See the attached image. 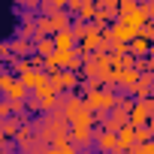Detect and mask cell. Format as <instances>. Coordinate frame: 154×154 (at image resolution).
Here are the masks:
<instances>
[{"instance_id": "obj_1", "label": "cell", "mask_w": 154, "mask_h": 154, "mask_svg": "<svg viewBox=\"0 0 154 154\" xmlns=\"http://www.w3.org/2000/svg\"><path fill=\"white\" fill-rule=\"evenodd\" d=\"M91 121H94V112H85V115H79L72 124H69V142L75 145V148H88L91 142H94V130H91Z\"/></svg>"}, {"instance_id": "obj_2", "label": "cell", "mask_w": 154, "mask_h": 154, "mask_svg": "<svg viewBox=\"0 0 154 154\" xmlns=\"http://www.w3.org/2000/svg\"><path fill=\"white\" fill-rule=\"evenodd\" d=\"M85 106H88V112H94V115H100V112H112V109L118 106V97H115L112 88H97V91L85 94Z\"/></svg>"}, {"instance_id": "obj_3", "label": "cell", "mask_w": 154, "mask_h": 154, "mask_svg": "<svg viewBox=\"0 0 154 154\" xmlns=\"http://www.w3.org/2000/svg\"><path fill=\"white\" fill-rule=\"evenodd\" d=\"M118 21H124L130 27H139V33H142V27L148 24V15H145L142 3H136V0H124V3L118 6Z\"/></svg>"}, {"instance_id": "obj_4", "label": "cell", "mask_w": 154, "mask_h": 154, "mask_svg": "<svg viewBox=\"0 0 154 154\" xmlns=\"http://www.w3.org/2000/svg\"><path fill=\"white\" fill-rule=\"evenodd\" d=\"M88 112V106H85V97H75V94H66L63 100H60V106H57V115L66 121V124H72L79 115H85Z\"/></svg>"}, {"instance_id": "obj_5", "label": "cell", "mask_w": 154, "mask_h": 154, "mask_svg": "<svg viewBox=\"0 0 154 154\" xmlns=\"http://www.w3.org/2000/svg\"><path fill=\"white\" fill-rule=\"evenodd\" d=\"M48 82H51V88L63 97V91H72L75 85H79V75H75V72H66V69H51V72H48Z\"/></svg>"}, {"instance_id": "obj_6", "label": "cell", "mask_w": 154, "mask_h": 154, "mask_svg": "<svg viewBox=\"0 0 154 154\" xmlns=\"http://www.w3.org/2000/svg\"><path fill=\"white\" fill-rule=\"evenodd\" d=\"M151 118H154V100H136L130 112V127H148Z\"/></svg>"}, {"instance_id": "obj_7", "label": "cell", "mask_w": 154, "mask_h": 154, "mask_svg": "<svg viewBox=\"0 0 154 154\" xmlns=\"http://www.w3.org/2000/svg\"><path fill=\"white\" fill-rule=\"evenodd\" d=\"M18 82H21L27 91H33V94H36L39 88H45V85H48V72H42V69H33V66H30L27 72H21V75H18Z\"/></svg>"}, {"instance_id": "obj_8", "label": "cell", "mask_w": 154, "mask_h": 154, "mask_svg": "<svg viewBox=\"0 0 154 154\" xmlns=\"http://www.w3.org/2000/svg\"><path fill=\"white\" fill-rule=\"evenodd\" d=\"M94 145H97V151H103V154H121V151H118V136L109 133V130L94 133Z\"/></svg>"}, {"instance_id": "obj_9", "label": "cell", "mask_w": 154, "mask_h": 154, "mask_svg": "<svg viewBox=\"0 0 154 154\" xmlns=\"http://www.w3.org/2000/svg\"><path fill=\"white\" fill-rule=\"evenodd\" d=\"M21 121H24V118H15V115L0 121V142H6L9 136L15 139V136H18V130H21Z\"/></svg>"}, {"instance_id": "obj_10", "label": "cell", "mask_w": 154, "mask_h": 154, "mask_svg": "<svg viewBox=\"0 0 154 154\" xmlns=\"http://www.w3.org/2000/svg\"><path fill=\"white\" fill-rule=\"evenodd\" d=\"M51 39H54V48H57V51H75V36H72V30H57Z\"/></svg>"}, {"instance_id": "obj_11", "label": "cell", "mask_w": 154, "mask_h": 154, "mask_svg": "<svg viewBox=\"0 0 154 154\" xmlns=\"http://www.w3.org/2000/svg\"><path fill=\"white\" fill-rule=\"evenodd\" d=\"M33 48H36V54H39L42 60H45V57H51V54L57 51V48H54V39H51V36H36V39H33Z\"/></svg>"}, {"instance_id": "obj_12", "label": "cell", "mask_w": 154, "mask_h": 154, "mask_svg": "<svg viewBox=\"0 0 154 154\" xmlns=\"http://www.w3.org/2000/svg\"><path fill=\"white\" fill-rule=\"evenodd\" d=\"M127 51H130V54H133V57L139 60V57L151 54V42H148V39H142V36H136V39H133V42L127 45Z\"/></svg>"}, {"instance_id": "obj_13", "label": "cell", "mask_w": 154, "mask_h": 154, "mask_svg": "<svg viewBox=\"0 0 154 154\" xmlns=\"http://www.w3.org/2000/svg\"><path fill=\"white\" fill-rule=\"evenodd\" d=\"M9 45H12V57H24V54H33V51H36V48H33V42H27V39H21V36H18V39H12Z\"/></svg>"}, {"instance_id": "obj_14", "label": "cell", "mask_w": 154, "mask_h": 154, "mask_svg": "<svg viewBox=\"0 0 154 154\" xmlns=\"http://www.w3.org/2000/svg\"><path fill=\"white\" fill-rule=\"evenodd\" d=\"M48 33L54 36V33H57V27L51 24V18H48V15H36V36H48Z\"/></svg>"}, {"instance_id": "obj_15", "label": "cell", "mask_w": 154, "mask_h": 154, "mask_svg": "<svg viewBox=\"0 0 154 154\" xmlns=\"http://www.w3.org/2000/svg\"><path fill=\"white\" fill-rule=\"evenodd\" d=\"M15 82H18V79H15L12 72H0V94L6 97V94H9L12 88H15Z\"/></svg>"}, {"instance_id": "obj_16", "label": "cell", "mask_w": 154, "mask_h": 154, "mask_svg": "<svg viewBox=\"0 0 154 154\" xmlns=\"http://www.w3.org/2000/svg\"><path fill=\"white\" fill-rule=\"evenodd\" d=\"M15 112H12V103L9 100H0V121H3V118H12Z\"/></svg>"}, {"instance_id": "obj_17", "label": "cell", "mask_w": 154, "mask_h": 154, "mask_svg": "<svg viewBox=\"0 0 154 154\" xmlns=\"http://www.w3.org/2000/svg\"><path fill=\"white\" fill-rule=\"evenodd\" d=\"M130 154H154V142H145V145H136Z\"/></svg>"}, {"instance_id": "obj_18", "label": "cell", "mask_w": 154, "mask_h": 154, "mask_svg": "<svg viewBox=\"0 0 154 154\" xmlns=\"http://www.w3.org/2000/svg\"><path fill=\"white\" fill-rule=\"evenodd\" d=\"M0 57H3V60H12V45H9V42H0Z\"/></svg>"}, {"instance_id": "obj_19", "label": "cell", "mask_w": 154, "mask_h": 154, "mask_svg": "<svg viewBox=\"0 0 154 154\" xmlns=\"http://www.w3.org/2000/svg\"><path fill=\"white\" fill-rule=\"evenodd\" d=\"M27 109H33V112H42V103H39V97L33 94V97H27Z\"/></svg>"}, {"instance_id": "obj_20", "label": "cell", "mask_w": 154, "mask_h": 154, "mask_svg": "<svg viewBox=\"0 0 154 154\" xmlns=\"http://www.w3.org/2000/svg\"><path fill=\"white\" fill-rule=\"evenodd\" d=\"M142 9H145V15H148V21H154V0H151V3H142Z\"/></svg>"}, {"instance_id": "obj_21", "label": "cell", "mask_w": 154, "mask_h": 154, "mask_svg": "<svg viewBox=\"0 0 154 154\" xmlns=\"http://www.w3.org/2000/svg\"><path fill=\"white\" fill-rule=\"evenodd\" d=\"M60 154H79V148L69 142V145H60Z\"/></svg>"}, {"instance_id": "obj_22", "label": "cell", "mask_w": 154, "mask_h": 154, "mask_svg": "<svg viewBox=\"0 0 154 154\" xmlns=\"http://www.w3.org/2000/svg\"><path fill=\"white\" fill-rule=\"evenodd\" d=\"M66 9H69V12H82V3H79V0H69Z\"/></svg>"}, {"instance_id": "obj_23", "label": "cell", "mask_w": 154, "mask_h": 154, "mask_svg": "<svg viewBox=\"0 0 154 154\" xmlns=\"http://www.w3.org/2000/svg\"><path fill=\"white\" fill-rule=\"evenodd\" d=\"M42 154H60V148H54V145H51V148H45Z\"/></svg>"}, {"instance_id": "obj_24", "label": "cell", "mask_w": 154, "mask_h": 154, "mask_svg": "<svg viewBox=\"0 0 154 154\" xmlns=\"http://www.w3.org/2000/svg\"><path fill=\"white\" fill-rule=\"evenodd\" d=\"M148 130H151V136H154V118H151V121H148Z\"/></svg>"}, {"instance_id": "obj_25", "label": "cell", "mask_w": 154, "mask_h": 154, "mask_svg": "<svg viewBox=\"0 0 154 154\" xmlns=\"http://www.w3.org/2000/svg\"><path fill=\"white\" fill-rule=\"evenodd\" d=\"M27 154H42V151H39V148H36V151H27Z\"/></svg>"}]
</instances>
